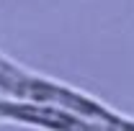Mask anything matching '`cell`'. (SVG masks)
<instances>
[]
</instances>
